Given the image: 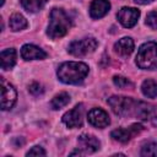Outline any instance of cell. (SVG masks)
<instances>
[{"label":"cell","instance_id":"cell-1","mask_svg":"<svg viewBox=\"0 0 157 157\" xmlns=\"http://www.w3.org/2000/svg\"><path fill=\"white\" fill-rule=\"evenodd\" d=\"M56 75L64 83L77 85L81 83L88 75V66L81 61H66L58 67Z\"/></svg>","mask_w":157,"mask_h":157},{"label":"cell","instance_id":"cell-2","mask_svg":"<svg viewBox=\"0 0 157 157\" xmlns=\"http://www.w3.org/2000/svg\"><path fill=\"white\" fill-rule=\"evenodd\" d=\"M70 27H71V20L63 9L55 7L50 11L47 34L52 39H58L64 37L69 32Z\"/></svg>","mask_w":157,"mask_h":157},{"label":"cell","instance_id":"cell-3","mask_svg":"<svg viewBox=\"0 0 157 157\" xmlns=\"http://www.w3.org/2000/svg\"><path fill=\"white\" fill-rule=\"evenodd\" d=\"M136 65L144 70L157 69V43L146 42L144 43L136 55Z\"/></svg>","mask_w":157,"mask_h":157},{"label":"cell","instance_id":"cell-4","mask_svg":"<svg viewBox=\"0 0 157 157\" xmlns=\"http://www.w3.org/2000/svg\"><path fill=\"white\" fill-rule=\"evenodd\" d=\"M107 103L110 105L112 110L120 117L130 115L135 110V104H136V102L132 98L124 96H112L110 98H108Z\"/></svg>","mask_w":157,"mask_h":157},{"label":"cell","instance_id":"cell-5","mask_svg":"<svg viewBox=\"0 0 157 157\" xmlns=\"http://www.w3.org/2000/svg\"><path fill=\"white\" fill-rule=\"evenodd\" d=\"M97 47H98V42L96 38L86 37L71 42L67 47V52L74 56H85L90 53H93Z\"/></svg>","mask_w":157,"mask_h":157},{"label":"cell","instance_id":"cell-6","mask_svg":"<svg viewBox=\"0 0 157 157\" xmlns=\"http://www.w3.org/2000/svg\"><path fill=\"white\" fill-rule=\"evenodd\" d=\"M61 119H63V123L70 129L81 128L83 124V105L82 104L75 105L72 109L66 112Z\"/></svg>","mask_w":157,"mask_h":157},{"label":"cell","instance_id":"cell-7","mask_svg":"<svg viewBox=\"0 0 157 157\" xmlns=\"http://www.w3.org/2000/svg\"><path fill=\"white\" fill-rule=\"evenodd\" d=\"M17 98V92L15 87L6 82L4 78H1V109L2 110H9L13 107L16 103Z\"/></svg>","mask_w":157,"mask_h":157},{"label":"cell","instance_id":"cell-8","mask_svg":"<svg viewBox=\"0 0 157 157\" xmlns=\"http://www.w3.org/2000/svg\"><path fill=\"white\" fill-rule=\"evenodd\" d=\"M142 131V126L140 124H132L129 128H119L115 129L110 132V136L113 137V140L121 142V144H126L129 142L135 135L140 134Z\"/></svg>","mask_w":157,"mask_h":157},{"label":"cell","instance_id":"cell-9","mask_svg":"<svg viewBox=\"0 0 157 157\" xmlns=\"http://www.w3.org/2000/svg\"><path fill=\"white\" fill-rule=\"evenodd\" d=\"M117 17L121 26H124L125 28H131L137 23V20L140 17V11L135 7L124 6L119 10Z\"/></svg>","mask_w":157,"mask_h":157},{"label":"cell","instance_id":"cell-10","mask_svg":"<svg viewBox=\"0 0 157 157\" xmlns=\"http://www.w3.org/2000/svg\"><path fill=\"white\" fill-rule=\"evenodd\" d=\"M87 120L92 126L98 129H103L108 126L110 123L108 113L102 108H92L87 114Z\"/></svg>","mask_w":157,"mask_h":157},{"label":"cell","instance_id":"cell-11","mask_svg":"<svg viewBox=\"0 0 157 157\" xmlns=\"http://www.w3.org/2000/svg\"><path fill=\"white\" fill-rule=\"evenodd\" d=\"M77 145H78V148L85 153H93L98 151L101 147V142L98 141V139L90 134L80 135L77 137Z\"/></svg>","mask_w":157,"mask_h":157},{"label":"cell","instance_id":"cell-12","mask_svg":"<svg viewBox=\"0 0 157 157\" xmlns=\"http://www.w3.org/2000/svg\"><path fill=\"white\" fill-rule=\"evenodd\" d=\"M21 56L25 60H42L47 58V53L34 44H25L21 48Z\"/></svg>","mask_w":157,"mask_h":157},{"label":"cell","instance_id":"cell-13","mask_svg":"<svg viewBox=\"0 0 157 157\" xmlns=\"http://www.w3.org/2000/svg\"><path fill=\"white\" fill-rule=\"evenodd\" d=\"M110 9V2L108 0H93L90 5V16L94 20L104 17Z\"/></svg>","mask_w":157,"mask_h":157},{"label":"cell","instance_id":"cell-14","mask_svg":"<svg viewBox=\"0 0 157 157\" xmlns=\"http://www.w3.org/2000/svg\"><path fill=\"white\" fill-rule=\"evenodd\" d=\"M114 50L120 56H128L134 50V40L130 37H124L114 44Z\"/></svg>","mask_w":157,"mask_h":157},{"label":"cell","instance_id":"cell-15","mask_svg":"<svg viewBox=\"0 0 157 157\" xmlns=\"http://www.w3.org/2000/svg\"><path fill=\"white\" fill-rule=\"evenodd\" d=\"M1 60V69L2 70H10L16 64V50L13 48L4 49L0 54Z\"/></svg>","mask_w":157,"mask_h":157},{"label":"cell","instance_id":"cell-16","mask_svg":"<svg viewBox=\"0 0 157 157\" xmlns=\"http://www.w3.org/2000/svg\"><path fill=\"white\" fill-rule=\"evenodd\" d=\"M155 109H153V105L148 104V103H145V102H136L135 104V115L137 118H140L141 120H147V119H151L152 118V114H153Z\"/></svg>","mask_w":157,"mask_h":157},{"label":"cell","instance_id":"cell-17","mask_svg":"<svg viewBox=\"0 0 157 157\" xmlns=\"http://www.w3.org/2000/svg\"><path fill=\"white\" fill-rule=\"evenodd\" d=\"M9 26L13 32H18L25 29L28 26V23H27V20L21 13H13L9 20Z\"/></svg>","mask_w":157,"mask_h":157},{"label":"cell","instance_id":"cell-18","mask_svg":"<svg viewBox=\"0 0 157 157\" xmlns=\"http://www.w3.org/2000/svg\"><path fill=\"white\" fill-rule=\"evenodd\" d=\"M141 91L145 97L147 98H155L157 97V82L152 78H147L141 85Z\"/></svg>","mask_w":157,"mask_h":157},{"label":"cell","instance_id":"cell-19","mask_svg":"<svg viewBox=\"0 0 157 157\" xmlns=\"http://www.w3.org/2000/svg\"><path fill=\"white\" fill-rule=\"evenodd\" d=\"M48 0H21L22 7L28 12H38L44 7Z\"/></svg>","mask_w":157,"mask_h":157},{"label":"cell","instance_id":"cell-20","mask_svg":"<svg viewBox=\"0 0 157 157\" xmlns=\"http://www.w3.org/2000/svg\"><path fill=\"white\" fill-rule=\"evenodd\" d=\"M69 102H70V96H69L66 92H61V93L54 96V98L50 101V107H52L53 109L58 110V109H60V108L67 105Z\"/></svg>","mask_w":157,"mask_h":157},{"label":"cell","instance_id":"cell-21","mask_svg":"<svg viewBox=\"0 0 157 157\" xmlns=\"http://www.w3.org/2000/svg\"><path fill=\"white\" fill-rule=\"evenodd\" d=\"M141 156H157V142L150 141L141 147Z\"/></svg>","mask_w":157,"mask_h":157},{"label":"cell","instance_id":"cell-22","mask_svg":"<svg viewBox=\"0 0 157 157\" xmlns=\"http://www.w3.org/2000/svg\"><path fill=\"white\" fill-rule=\"evenodd\" d=\"M113 83L118 87V88H128V87H132V82L124 77V76H114L113 77Z\"/></svg>","mask_w":157,"mask_h":157},{"label":"cell","instance_id":"cell-23","mask_svg":"<svg viewBox=\"0 0 157 157\" xmlns=\"http://www.w3.org/2000/svg\"><path fill=\"white\" fill-rule=\"evenodd\" d=\"M146 25L152 28L157 29V11H151L146 17Z\"/></svg>","mask_w":157,"mask_h":157},{"label":"cell","instance_id":"cell-24","mask_svg":"<svg viewBox=\"0 0 157 157\" xmlns=\"http://www.w3.org/2000/svg\"><path fill=\"white\" fill-rule=\"evenodd\" d=\"M28 91L33 94V96H39L44 92V88L43 86L39 83V82H32L29 86H28Z\"/></svg>","mask_w":157,"mask_h":157},{"label":"cell","instance_id":"cell-25","mask_svg":"<svg viewBox=\"0 0 157 157\" xmlns=\"http://www.w3.org/2000/svg\"><path fill=\"white\" fill-rule=\"evenodd\" d=\"M26 155H27V156H45V151H44V148L40 147V146H34V147H32Z\"/></svg>","mask_w":157,"mask_h":157},{"label":"cell","instance_id":"cell-26","mask_svg":"<svg viewBox=\"0 0 157 157\" xmlns=\"http://www.w3.org/2000/svg\"><path fill=\"white\" fill-rule=\"evenodd\" d=\"M153 0H135V2L140 4V5H147V4H151Z\"/></svg>","mask_w":157,"mask_h":157},{"label":"cell","instance_id":"cell-27","mask_svg":"<svg viewBox=\"0 0 157 157\" xmlns=\"http://www.w3.org/2000/svg\"><path fill=\"white\" fill-rule=\"evenodd\" d=\"M151 120H152V124L153 125H157V117H152Z\"/></svg>","mask_w":157,"mask_h":157}]
</instances>
